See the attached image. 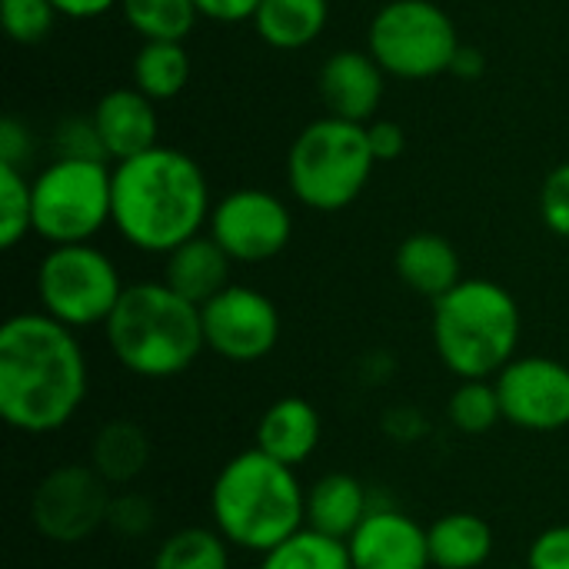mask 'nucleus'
Instances as JSON below:
<instances>
[{
  "label": "nucleus",
  "instance_id": "obj_1",
  "mask_svg": "<svg viewBox=\"0 0 569 569\" xmlns=\"http://www.w3.org/2000/svg\"><path fill=\"white\" fill-rule=\"evenodd\" d=\"M90 367L77 333L43 310L13 313L0 327V417L10 430L47 437L83 407Z\"/></svg>",
  "mask_w": 569,
  "mask_h": 569
},
{
  "label": "nucleus",
  "instance_id": "obj_2",
  "mask_svg": "<svg viewBox=\"0 0 569 569\" xmlns=\"http://www.w3.org/2000/svg\"><path fill=\"white\" fill-rule=\"evenodd\" d=\"M210 187L193 157L153 147L113 163V230L140 253H170L210 223Z\"/></svg>",
  "mask_w": 569,
  "mask_h": 569
},
{
  "label": "nucleus",
  "instance_id": "obj_3",
  "mask_svg": "<svg viewBox=\"0 0 569 569\" xmlns=\"http://www.w3.org/2000/svg\"><path fill=\"white\" fill-rule=\"evenodd\" d=\"M210 517L233 550L263 557L307 527V487L293 467L250 447L217 470Z\"/></svg>",
  "mask_w": 569,
  "mask_h": 569
},
{
  "label": "nucleus",
  "instance_id": "obj_4",
  "mask_svg": "<svg viewBox=\"0 0 569 569\" xmlns=\"http://www.w3.org/2000/svg\"><path fill=\"white\" fill-rule=\"evenodd\" d=\"M103 333L113 360L140 380L180 377L207 350L200 307L173 293L163 280L127 287Z\"/></svg>",
  "mask_w": 569,
  "mask_h": 569
},
{
  "label": "nucleus",
  "instance_id": "obj_5",
  "mask_svg": "<svg viewBox=\"0 0 569 569\" xmlns=\"http://www.w3.org/2000/svg\"><path fill=\"white\" fill-rule=\"evenodd\" d=\"M520 303L487 277H463L433 303V350L457 380H493L520 357Z\"/></svg>",
  "mask_w": 569,
  "mask_h": 569
},
{
  "label": "nucleus",
  "instance_id": "obj_6",
  "mask_svg": "<svg viewBox=\"0 0 569 569\" xmlns=\"http://www.w3.org/2000/svg\"><path fill=\"white\" fill-rule=\"evenodd\" d=\"M373 163L367 123H350L327 113L297 133L287 153V183L303 207L337 213L363 193Z\"/></svg>",
  "mask_w": 569,
  "mask_h": 569
},
{
  "label": "nucleus",
  "instance_id": "obj_7",
  "mask_svg": "<svg viewBox=\"0 0 569 569\" xmlns=\"http://www.w3.org/2000/svg\"><path fill=\"white\" fill-rule=\"evenodd\" d=\"M33 233L50 247L90 243L113 220V167L57 157L33 180Z\"/></svg>",
  "mask_w": 569,
  "mask_h": 569
},
{
  "label": "nucleus",
  "instance_id": "obj_8",
  "mask_svg": "<svg viewBox=\"0 0 569 569\" xmlns=\"http://www.w3.org/2000/svg\"><path fill=\"white\" fill-rule=\"evenodd\" d=\"M123 290L117 263L93 243L50 247L37 267L40 310L73 333L103 327Z\"/></svg>",
  "mask_w": 569,
  "mask_h": 569
},
{
  "label": "nucleus",
  "instance_id": "obj_9",
  "mask_svg": "<svg viewBox=\"0 0 569 569\" xmlns=\"http://www.w3.org/2000/svg\"><path fill=\"white\" fill-rule=\"evenodd\" d=\"M460 37L443 7L430 0H390L367 30V50L383 73L400 80H430L453 67Z\"/></svg>",
  "mask_w": 569,
  "mask_h": 569
},
{
  "label": "nucleus",
  "instance_id": "obj_10",
  "mask_svg": "<svg viewBox=\"0 0 569 569\" xmlns=\"http://www.w3.org/2000/svg\"><path fill=\"white\" fill-rule=\"evenodd\" d=\"M110 503V483L90 463H60L33 487L30 520L43 540L57 547H77L107 527Z\"/></svg>",
  "mask_w": 569,
  "mask_h": 569
},
{
  "label": "nucleus",
  "instance_id": "obj_11",
  "mask_svg": "<svg viewBox=\"0 0 569 569\" xmlns=\"http://www.w3.org/2000/svg\"><path fill=\"white\" fill-rule=\"evenodd\" d=\"M203 343L213 357L227 363H260L280 343V310L277 303L247 283H230L210 303L200 307Z\"/></svg>",
  "mask_w": 569,
  "mask_h": 569
},
{
  "label": "nucleus",
  "instance_id": "obj_12",
  "mask_svg": "<svg viewBox=\"0 0 569 569\" xmlns=\"http://www.w3.org/2000/svg\"><path fill=\"white\" fill-rule=\"evenodd\" d=\"M207 233L233 263H267L287 250L293 237V213L277 193L243 187L213 203Z\"/></svg>",
  "mask_w": 569,
  "mask_h": 569
},
{
  "label": "nucleus",
  "instance_id": "obj_13",
  "mask_svg": "<svg viewBox=\"0 0 569 569\" xmlns=\"http://www.w3.org/2000/svg\"><path fill=\"white\" fill-rule=\"evenodd\" d=\"M503 420L527 433H560L569 427V363L547 353L513 357L497 377Z\"/></svg>",
  "mask_w": 569,
  "mask_h": 569
},
{
  "label": "nucleus",
  "instance_id": "obj_14",
  "mask_svg": "<svg viewBox=\"0 0 569 569\" xmlns=\"http://www.w3.org/2000/svg\"><path fill=\"white\" fill-rule=\"evenodd\" d=\"M347 550L353 569H433L427 527L393 507L373 503Z\"/></svg>",
  "mask_w": 569,
  "mask_h": 569
},
{
  "label": "nucleus",
  "instance_id": "obj_15",
  "mask_svg": "<svg viewBox=\"0 0 569 569\" xmlns=\"http://www.w3.org/2000/svg\"><path fill=\"white\" fill-rule=\"evenodd\" d=\"M383 67L370 50H337L323 60L317 87L330 117L370 123L383 97Z\"/></svg>",
  "mask_w": 569,
  "mask_h": 569
},
{
  "label": "nucleus",
  "instance_id": "obj_16",
  "mask_svg": "<svg viewBox=\"0 0 569 569\" xmlns=\"http://www.w3.org/2000/svg\"><path fill=\"white\" fill-rule=\"evenodd\" d=\"M90 117L97 123L107 160H113V163L160 147L157 143V130H160L157 103L150 97H143L137 87H120V90L103 93Z\"/></svg>",
  "mask_w": 569,
  "mask_h": 569
},
{
  "label": "nucleus",
  "instance_id": "obj_17",
  "mask_svg": "<svg viewBox=\"0 0 569 569\" xmlns=\"http://www.w3.org/2000/svg\"><path fill=\"white\" fill-rule=\"evenodd\" d=\"M323 440L320 410L307 397H280L273 400L253 430V447L287 467H303Z\"/></svg>",
  "mask_w": 569,
  "mask_h": 569
},
{
  "label": "nucleus",
  "instance_id": "obj_18",
  "mask_svg": "<svg viewBox=\"0 0 569 569\" xmlns=\"http://www.w3.org/2000/svg\"><path fill=\"white\" fill-rule=\"evenodd\" d=\"M230 267L233 260L223 253V247L210 233H200L167 253L163 283L193 307H203L230 287Z\"/></svg>",
  "mask_w": 569,
  "mask_h": 569
},
{
  "label": "nucleus",
  "instance_id": "obj_19",
  "mask_svg": "<svg viewBox=\"0 0 569 569\" xmlns=\"http://www.w3.org/2000/svg\"><path fill=\"white\" fill-rule=\"evenodd\" d=\"M393 270L397 277L417 293V297H427L430 303H437L443 293H450L460 280H463V270H460V253L457 247L440 237V233H410L397 253H393Z\"/></svg>",
  "mask_w": 569,
  "mask_h": 569
},
{
  "label": "nucleus",
  "instance_id": "obj_20",
  "mask_svg": "<svg viewBox=\"0 0 569 569\" xmlns=\"http://www.w3.org/2000/svg\"><path fill=\"white\" fill-rule=\"evenodd\" d=\"M370 510L373 500L353 473H323L307 487V527L323 537L347 543Z\"/></svg>",
  "mask_w": 569,
  "mask_h": 569
},
{
  "label": "nucleus",
  "instance_id": "obj_21",
  "mask_svg": "<svg viewBox=\"0 0 569 569\" xmlns=\"http://www.w3.org/2000/svg\"><path fill=\"white\" fill-rule=\"evenodd\" d=\"M433 569H483L493 557V530L483 517L457 510L427 527Z\"/></svg>",
  "mask_w": 569,
  "mask_h": 569
},
{
  "label": "nucleus",
  "instance_id": "obj_22",
  "mask_svg": "<svg viewBox=\"0 0 569 569\" xmlns=\"http://www.w3.org/2000/svg\"><path fill=\"white\" fill-rule=\"evenodd\" d=\"M150 463V437L133 420H110L97 430L90 443V467L110 483L127 487L133 483Z\"/></svg>",
  "mask_w": 569,
  "mask_h": 569
},
{
  "label": "nucleus",
  "instance_id": "obj_23",
  "mask_svg": "<svg viewBox=\"0 0 569 569\" xmlns=\"http://www.w3.org/2000/svg\"><path fill=\"white\" fill-rule=\"evenodd\" d=\"M327 17V0H260L253 27L273 50H300L323 33Z\"/></svg>",
  "mask_w": 569,
  "mask_h": 569
},
{
  "label": "nucleus",
  "instance_id": "obj_24",
  "mask_svg": "<svg viewBox=\"0 0 569 569\" xmlns=\"http://www.w3.org/2000/svg\"><path fill=\"white\" fill-rule=\"evenodd\" d=\"M190 80V57L183 40H143L133 57V87L153 103L173 100Z\"/></svg>",
  "mask_w": 569,
  "mask_h": 569
},
{
  "label": "nucleus",
  "instance_id": "obj_25",
  "mask_svg": "<svg viewBox=\"0 0 569 569\" xmlns=\"http://www.w3.org/2000/svg\"><path fill=\"white\" fill-rule=\"evenodd\" d=\"M230 550L213 527H183L157 547L150 569H230Z\"/></svg>",
  "mask_w": 569,
  "mask_h": 569
},
{
  "label": "nucleus",
  "instance_id": "obj_26",
  "mask_svg": "<svg viewBox=\"0 0 569 569\" xmlns=\"http://www.w3.org/2000/svg\"><path fill=\"white\" fill-rule=\"evenodd\" d=\"M260 569H353L343 540L323 537L310 527L260 557Z\"/></svg>",
  "mask_w": 569,
  "mask_h": 569
},
{
  "label": "nucleus",
  "instance_id": "obj_27",
  "mask_svg": "<svg viewBox=\"0 0 569 569\" xmlns=\"http://www.w3.org/2000/svg\"><path fill=\"white\" fill-rule=\"evenodd\" d=\"M120 10L143 40H183L200 17L193 0H120Z\"/></svg>",
  "mask_w": 569,
  "mask_h": 569
},
{
  "label": "nucleus",
  "instance_id": "obj_28",
  "mask_svg": "<svg viewBox=\"0 0 569 569\" xmlns=\"http://www.w3.org/2000/svg\"><path fill=\"white\" fill-rule=\"evenodd\" d=\"M447 420L463 437H483L503 420L500 393L493 380H460L447 400Z\"/></svg>",
  "mask_w": 569,
  "mask_h": 569
},
{
  "label": "nucleus",
  "instance_id": "obj_29",
  "mask_svg": "<svg viewBox=\"0 0 569 569\" xmlns=\"http://www.w3.org/2000/svg\"><path fill=\"white\" fill-rule=\"evenodd\" d=\"M33 233V190L20 167L0 163V247L13 250Z\"/></svg>",
  "mask_w": 569,
  "mask_h": 569
},
{
  "label": "nucleus",
  "instance_id": "obj_30",
  "mask_svg": "<svg viewBox=\"0 0 569 569\" xmlns=\"http://www.w3.org/2000/svg\"><path fill=\"white\" fill-rule=\"evenodd\" d=\"M57 10L50 0H0V20L10 40L17 43H37L43 40L53 23H57Z\"/></svg>",
  "mask_w": 569,
  "mask_h": 569
},
{
  "label": "nucleus",
  "instance_id": "obj_31",
  "mask_svg": "<svg viewBox=\"0 0 569 569\" xmlns=\"http://www.w3.org/2000/svg\"><path fill=\"white\" fill-rule=\"evenodd\" d=\"M153 523H157V510H153V503L143 493H117L113 497L107 527L117 537L140 540V537H147L153 530Z\"/></svg>",
  "mask_w": 569,
  "mask_h": 569
},
{
  "label": "nucleus",
  "instance_id": "obj_32",
  "mask_svg": "<svg viewBox=\"0 0 569 569\" xmlns=\"http://www.w3.org/2000/svg\"><path fill=\"white\" fill-rule=\"evenodd\" d=\"M57 153L73 160H107L93 117H67L57 130Z\"/></svg>",
  "mask_w": 569,
  "mask_h": 569
},
{
  "label": "nucleus",
  "instance_id": "obj_33",
  "mask_svg": "<svg viewBox=\"0 0 569 569\" xmlns=\"http://www.w3.org/2000/svg\"><path fill=\"white\" fill-rule=\"evenodd\" d=\"M540 213L550 233L569 240V163H560L550 170L540 190Z\"/></svg>",
  "mask_w": 569,
  "mask_h": 569
},
{
  "label": "nucleus",
  "instance_id": "obj_34",
  "mask_svg": "<svg viewBox=\"0 0 569 569\" xmlns=\"http://www.w3.org/2000/svg\"><path fill=\"white\" fill-rule=\"evenodd\" d=\"M527 569H569V523L547 527L527 550Z\"/></svg>",
  "mask_w": 569,
  "mask_h": 569
},
{
  "label": "nucleus",
  "instance_id": "obj_35",
  "mask_svg": "<svg viewBox=\"0 0 569 569\" xmlns=\"http://www.w3.org/2000/svg\"><path fill=\"white\" fill-rule=\"evenodd\" d=\"M367 143L373 150V160L377 163H387V160H397L407 147V133L400 123L393 120H370L367 123Z\"/></svg>",
  "mask_w": 569,
  "mask_h": 569
},
{
  "label": "nucleus",
  "instance_id": "obj_36",
  "mask_svg": "<svg viewBox=\"0 0 569 569\" xmlns=\"http://www.w3.org/2000/svg\"><path fill=\"white\" fill-rule=\"evenodd\" d=\"M30 150H33V143H30L27 127L20 120L7 117L0 123V163H10V167L23 170V163L30 160Z\"/></svg>",
  "mask_w": 569,
  "mask_h": 569
},
{
  "label": "nucleus",
  "instance_id": "obj_37",
  "mask_svg": "<svg viewBox=\"0 0 569 569\" xmlns=\"http://www.w3.org/2000/svg\"><path fill=\"white\" fill-rule=\"evenodd\" d=\"M200 17H210L217 23H240V20H253L260 0H193Z\"/></svg>",
  "mask_w": 569,
  "mask_h": 569
},
{
  "label": "nucleus",
  "instance_id": "obj_38",
  "mask_svg": "<svg viewBox=\"0 0 569 569\" xmlns=\"http://www.w3.org/2000/svg\"><path fill=\"white\" fill-rule=\"evenodd\" d=\"M53 10L60 17H73V20H93L113 7H120V0H50Z\"/></svg>",
  "mask_w": 569,
  "mask_h": 569
},
{
  "label": "nucleus",
  "instance_id": "obj_39",
  "mask_svg": "<svg viewBox=\"0 0 569 569\" xmlns=\"http://www.w3.org/2000/svg\"><path fill=\"white\" fill-rule=\"evenodd\" d=\"M450 73H453V77H460V80H477V77L483 73V53H480V50H473V47H460V50H457V57H453Z\"/></svg>",
  "mask_w": 569,
  "mask_h": 569
}]
</instances>
